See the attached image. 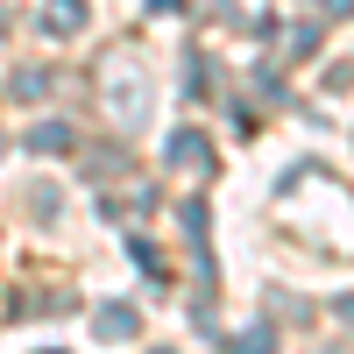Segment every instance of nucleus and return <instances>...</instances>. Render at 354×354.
Wrapping results in <instances>:
<instances>
[{
  "label": "nucleus",
  "instance_id": "nucleus-1",
  "mask_svg": "<svg viewBox=\"0 0 354 354\" xmlns=\"http://www.w3.org/2000/svg\"><path fill=\"white\" fill-rule=\"evenodd\" d=\"M78 21H85V0H50V28L57 36H71Z\"/></svg>",
  "mask_w": 354,
  "mask_h": 354
},
{
  "label": "nucleus",
  "instance_id": "nucleus-2",
  "mask_svg": "<svg viewBox=\"0 0 354 354\" xmlns=\"http://www.w3.org/2000/svg\"><path fill=\"white\" fill-rule=\"evenodd\" d=\"M100 333L128 340V333H135V312H128V305H106V312H100Z\"/></svg>",
  "mask_w": 354,
  "mask_h": 354
}]
</instances>
